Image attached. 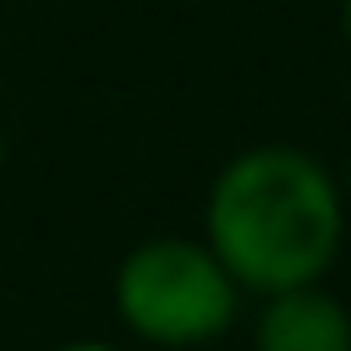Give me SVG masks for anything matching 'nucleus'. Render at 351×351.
<instances>
[{
    "instance_id": "f03ea898",
    "label": "nucleus",
    "mask_w": 351,
    "mask_h": 351,
    "mask_svg": "<svg viewBox=\"0 0 351 351\" xmlns=\"http://www.w3.org/2000/svg\"><path fill=\"white\" fill-rule=\"evenodd\" d=\"M115 302L126 324L143 340L159 346H197L219 335L236 313L230 274L214 252L186 247V241H148L121 263Z\"/></svg>"
},
{
    "instance_id": "423d86ee",
    "label": "nucleus",
    "mask_w": 351,
    "mask_h": 351,
    "mask_svg": "<svg viewBox=\"0 0 351 351\" xmlns=\"http://www.w3.org/2000/svg\"><path fill=\"white\" fill-rule=\"evenodd\" d=\"M88 351H93V346H88Z\"/></svg>"
},
{
    "instance_id": "f257e3e1",
    "label": "nucleus",
    "mask_w": 351,
    "mask_h": 351,
    "mask_svg": "<svg viewBox=\"0 0 351 351\" xmlns=\"http://www.w3.org/2000/svg\"><path fill=\"white\" fill-rule=\"evenodd\" d=\"M208 236L225 274L258 291H296L329 263L340 241V203L307 154L258 148L219 176L208 197Z\"/></svg>"
},
{
    "instance_id": "39448f33",
    "label": "nucleus",
    "mask_w": 351,
    "mask_h": 351,
    "mask_svg": "<svg viewBox=\"0 0 351 351\" xmlns=\"http://www.w3.org/2000/svg\"><path fill=\"white\" fill-rule=\"evenodd\" d=\"M0 159H5V137H0Z\"/></svg>"
},
{
    "instance_id": "7ed1b4c3",
    "label": "nucleus",
    "mask_w": 351,
    "mask_h": 351,
    "mask_svg": "<svg viewBox=\"0 0 351 351\" xmlns=\"http://www.w3.org/2000/svg\"><path fill=\"white\" fill-rule=\"evenodd\" d=\"M258 351H351V318L318 291H274L258 324Z\"/></svg>"
},
{
    "instance_id": "20e7f679",
    "label": "nucleus",
    "mask_w": 351,
    "mask_h": 351,
    "mask_svg": "<svg viewBox=\"0 0 351 351\" xmlns=\"http://www.w3.org/2000/svg\"><path fill=\"white\" fill-rule=\"evenodd\" d=\"M346 33H351V5H346Z\"/></svg>"
}]
</instances>
